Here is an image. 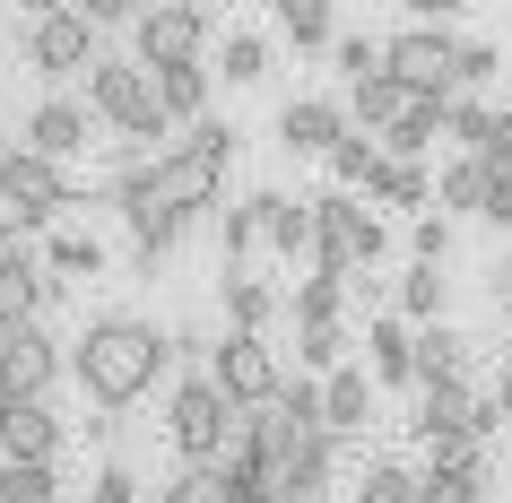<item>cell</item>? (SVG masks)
<instances>
[{
    "label": "cell",
    "instance_id": "cell-3",
    "mask_svg": "<svg viewBox=\"0 0 512 503\" xmlns=\"http://www.w3.org/2000/svg\"><path fill=\"white\" fill-rule=\"evenodd\" d=\"M382 252H391V226H382L356 191H322V200H313V269H322V278L348 287L356 269H374Z\"/></svg>",
    "mask_w": 512,
    "mask_h": 503
},
{
    "label": "cell",
    "instance_id": "cell-12",
    "mask_svg": "<svg viewBox=\"0 0 512 503\" xmlns=\"http://www.w3.org/2000/svg\"><path fill=\"white\" fill-rule=\"evenodd\" d=\"M348 139V105H330V96H287L278 105V148L287 157H330Z\"/></svg>",
    "mask_w": 512,
    "mask_h": 503
},
{
    "label": "cell",
    "instance_id": "cell-42",
    "mask_svg": "<svg viewBox=\"0 0 512 503\" xmlns=\"http://www.w3.org/2000/svg\"><path fill=\"white\" fill-rule=\"evenodd\" d=\"M478 165H495V174H512V105L486 122V139H478Z\"/></svg>",
    "mask_w": 512,
    "mask_h": 503
},
{
    "label": "cell",
    "instance_id": "cell-34",
    "mask_svg": "<svg viewBox=\"0 0 512 503\" xmlns=\"http://www.w3.org/2000/svg\"><path fill=\"white\" fill-rule=\"evenodd\" d=\"M365 200H391V209H417L426 200V165H374V183H365Z\"/></svg>",
    "mask_w": 512,
    "mask_h": 503
},
{
    "label": "cell",
    "instance_id": "cell-15",
    "mask_svg": "<svg viewBox=\"0 0 512 503\" xmlns=\"http://www.w3.org/2000/svg\"><path fill=\"white\" fill-rule=\"evenodd\" d=\"M217 295H226V330H252V339H270V321L287 313V295H278L261 269H226Z\"/></svg>",
    "mask_w": 512,
    "mask_h": 503
},
{
    "label": "cell",
    "instance_id": "cell-11",
    "mask_svg": "<svg viewBox=\"0 0 512 503\" xmlns=\"http://www.w3.org/2000/svg\"><path fill=\"white\" fill-rule=\"evenodd\" d=\"M61 339L44 321H18V330H0V399H44L61 382Z\"/></svg>",
    "mask_w": 512,
    "mask_h": 503
},
{
    "label": "cell",
    "instance_id": "cell-35",
    "mask_svg": "<svg viewBox=\"0 0 512 503\" xmlns=\"http://www.w3.org/2000/svg\"><path fill=\"white\" fill-rule=\"evenodd\" d=\"M226 79H235V87L270 79V44H261L252 27H235V35H226Z\"/></svg>",
    "mask_w": 512,
    "mask_h": 503
},
{
    "label": "cell",
    "instance_id": "cell-39",
    "mask_svg": "<svg viewBox=\"0 0 512 503\" xmlns=\"http://www.w3.org/2000/svg\"><path fill=\"white\" fill-rule=\"evenodd\" d=\"M157 503H226V477L217 469H183L174 486H157Z\"/></svg>",
    "mask_w": 512,
    "mask_h": 503
},
{
    "label": "cell",
    "instance_id": "cell-7",
    "mask_svg": "<svg viewBox=\"0 0 512 503\" xmlns=\"http://www.w3.org/2000/svg\"><path fill=\"white\" fill-rule=\"evenodd\" d=\"M209 382H217V399H226L235 417H252V408H278V382H287V365H278V347H270V339L226 330V339L209 347Z\"/></svg>",
    "mask_w": 512,
    "mask_h": 503
},
{
    "label": "cell",
    "instance_id": "cell-9",
    "mask_svg": "<svg viewBox=\"0 0 512 503\" xmlns=\"http://www.w3.org/2000/svg\"><path fill=\"white\" fill-rule=\"evenodd\" d=\"M452 35L443 27H408V35H382V70L408 87V96H426V105H452Z\"/></svg>",
    "mask_w": 512,
    "mask_h": 503
},
{
    "label": "cell",
    "instance_id": "cell-2",
    "mask_svg": "<svg viewBox=\"0 0 512 503\" xmlns=\"http://www.w3.org/2000/svg\"><path fill=\"white\" fill-rule=\"evenodd\" d=\"M226 165H235V131L226 122H191V139L157 148V157H139L122 183H113V209H165V217H200L217 209V191H226Z\"/></svg>",
    "mask_w": 512,
    "mask_h": 503
},
{
    "label": "cell",
    "instance_id": "cell-28",
    "mask_svg": "<svg viewBox=\"0 0 512 503\" xmlns=\"http://www.w3.org/2000/svg\"><path fill=\"white\" fill-rule=\"evenodd\" d=\"M278 27H287V44H296V53L339 44V27H330V0H278Z\"/></svg>",
    "mask_w": 512,
    "mask_h": 503
},
{
    "label": "cell",
    "instance_id": "cell-19",
    "mask_svg": "<svg viewBox=\"0 0 512 503\" xmlns=\"http://www.w3.org/2000/svg\"><path fill=\"white\" fill-rule=\"evenodd\" d=\"M374 417V373L365 365H339L322 382V434H348V425H365Z\"/></svg>",
    "mask_w": 512,
    "mask_h": 503
},
{
    "label": "cell",
    "instance_id": "cell-38",
    "mask_svg": "<svg viewBox=\"0 0 512 503\" xmlns=\"http://www.w3.org/2000/svg\"><path fill=\"white\" fill-rule=\"evenodd\" d=\"M330 53H339V70H348V87L382 79V35H339V44H330Z\"/></svg>",
    "mask_w": 512,
    "mask_h": 503
},
{
    "label": "cell",
    "instance_id": "cell-21",
    "mask_svg": "<svg viewBox=\"0 0 512 503\" xmlns=\"http://www.w3.org/2000/svg\"><path fill=\"white\" fill-rule=\"evenodd\" d=\"M408 105H417V96H408V87L391 79V70H382V79H365V87H348V122H365V139H382Z\"/></svg>",
    "mask_w": 512,
    "mask_h": 503
},
{
    "label": "cell",
    "instance_id": "cell-8",
    "mask_svg": "<svg viewBox=\"0 0 512 503\" xmlns=\"http://www.w3.org/2000/svg\"><path fill=\"white\" fill-rule=\"evenodd\" d=\"M200 44H209V9H191V0H157V9L131 18L139 70H183V61H200Z\"/></svg>",
    "mask_w": 512,
    "mask_h": 503
},
{
    "label": "cell",
    "instance_id": "cell-22",
    "mask_svg": "<svg viewBox=\"0 0 512 503\" xmlns=\"http://www.w3.org/2000/svg\"><path fill=\"white\" fill-rule=\"evenodd\" d=\"M434 200H443V209H434L443 226H452V217H478L486 209V165L478 157H452V165H443V183H434Z\"/></svg>",
    "mask_w": 512,
    "mask_h": 503
},
{
    "label": "cell",
    "instance_id": "cell-30",
    "mask_svg": "<svg viewBox=\"0 0 512 503\" xmlns=\"http://www.w3.org/2000/svg\"><path fill=\"white\" fill-rule=\"evenodd\" d=\"M356 503H417V469H408V460H365Z\"/></svg>",
    "mask_w": 512,
    "mask_h": 503
},
{
    "label": "cell",
    "instance_id": "cell-6",
    "mask_svg": "<svg viewBox=\"0 0 512 503\" xmlns=\"http://www.w3.org/2000/svg\"><path fill=\"white\" fill-rule=\"evenodd\" d=\"M87 200V183H70L61 165H44V157H27V148H0V217L9 226H53L61 209H79Z\"/></svg>",
    "mask_w": 512,
    "mask_h": 503
},
{
    "label": "cell",
    "instance_id": "cell-24",
    "mask_svg": "<svg viewBox=\"0 0 512 503\" xmlns=\"http://www.w3.org/2000/svg\"><path fill=\"white\" fill-rule=\"evenodd\" d=\"M443 304H452V278H443V269H408V278H400V321H408V330H434Z\"/></svg>",
    "mask_w": 512,
    "mask_h": 503
},
{
    "label": "cell",
    "instance_id": "cell-44",
    "mask_svg": "<svg viewBox=\"0 0 512 503\" xmlns=\"http://www.w3.org/2000/svg\"><path fill=\"white\" fill-rule=\"evenodd\" d=\"M87 503H139V477L122 469V460H105V477H96V495Z\"/></svg>",
    "mask_w": 512,
    "mask_h": 503
},
{
    "label": "cell",
    "instance_id": "cell-4",
    "mask_svg": "<svg viewBox=\"0 0 512 503\" xmlns=\"http://www.w3.org/2000/svg\"><path fill=\"white\" fill-rule=\"evenodd\" d=\"M235 425L243 417L217 399L209 373H183L174 399H165V443L183 451V469H226V460H235Z\"/></svg>",
    "mask_w": 512,
    "mask_h": 503
},
{
    "label": "cell",
    "instance_id": "cell-20",
    "mask_svg": "<svg viewBox=\"0 0 512 503\" xmlns=\"http://www.w3.org/2000/svg\"><path fill=\"white\" fill-rule=\"evenodd\" d=\"M148 87H157L165 122H209V70H200V61H183V70H148Z\"/></svg>",
    "mask_w": 512,
    "mask_h": 503
},
{
    "label": "cell",
    "instance_id": "cell-14",
    "mask_svg": "<svg viewBox=\"0 0 512 503\" xmlns=\"http://www.w3.org/2000/svg\"><path fill=\"white\" fill-rule=\"evenodd\" d=\"M79 148H87V105H70V96H44V105L27 113V157L70 165Z\"/></svg>",
    "mask_w": 512,
    "mask_h": 503
},
{
    "label": "cell",
    "instance_id": "cell-40",
    "mask_svg": "<svg viewBox=\"0 0 512 503\" xmlns=\"http://www.w3.org/2000/svg\"><path fill=\"white\" fill-rule=\"evenodd\" d=\"M486 122H495V105H443V131L460 139V157H478V139H486Z\"/></svg>",
    "mask_w": 512,
    "mask_h": 503
},
{
    "label": "cell",
    "instance_id": "cell-33",
    "mask_svg": "<svg viewBox=\"0 0 512 503\" xmlns=\"http://www.w3.org/2000/svg\"><path fill=\"white\" fill-rule=\"evenodd\" d=\"M278 417L296 425V434H322V382L313 373H287L278 382Z\"/></svg>",
    "mask_w": 512,
    "mask_h": 503
},
{
    "label": "cell",
    "instance_id": "cell-1",
    "mask_svg": "<svg viewBox=\"0 0 512 503\" xmlns=\"http://www.w3.org/2000/svg\"><path fill=\"white\" fill-rule=\"evenodd\" d=\"M174 365V339H165L157 321L139 313H96L70 339V373H79V391L105 408V417H122V408H139V399L157 391V373Z\"/></svg>",
    "mask_w": 512,
    "mask_h": 503
},
{
    "label": "cell",
    "instance_id": "cell-36",
    "mask_svg": "<svg viewBox=\"0 0 512 503\" xmlns=\"http://www.w3.org/2000/svg\"><path fill=\"white\" fill-rule=\"evenodd\" d=\"M296 356H304V365H313V373L330 382V373L348 365V330H339V321H330V330H296Z\"/></svg>",
    "mask_w": 512,
    "mask_h": 503
},
{
    "label": "cell",
    "instance_id": "cell-26",
    "mask_svg": "<svg viewBox=\"0 0 512 503\" xmlns=\"http://www.w3.org/2000/svg\"><path fill=\"white\" fill-rule=\"evenodd\" d=\"M35 269H53V278H96V269H105V243L79 235V226H61V235L44 243V261H35Z\"/></svg>",
    "mask_w": 512,
    "mask_h": 503
},
{
    "label": "cell",
    "instance_id": "cell-27",
    "mask_svg": "<svg viewBox=\"0 0 512 503\" xmlns=\"http://www.w3.org/2000/svg\"><path fill=\"white\" fill-rule=\"evenodd\" d=\"M339 278H322V269H313V278H296V287H287V313H296V330H330V321H339Z\"/></svg>",
    "mask_w": 512,
    "mask_h": 503
},
{
    "label": "cell",
    "instance_id": "cell-10",
    "mask_svg": "<svg viewBox=\"0 0 512 503\" xmlns=\"http://www.w3.org/2000/svg\"><path fill=\"white\" fill-rule=\"evenodd\" d=\"M27 70L35 79H87V70H96V27H87L79 9H44V18H35L27 27Z\"/></svg>",
    "mask_w": 512,
    "mask_h": 503
},
{
    "label": "cell",
    "instance_id": "cell-16",
    "mask_svg": "<svg viewBox=\"0 0 512 503\" xmlns=\"http://www.w3.org/2000/svg\"><path fill=\"white\" fill-rule=\"evenodd\" d=\"M365 373H374V382H417V330H408L400 313H382L374 330H365Z\"/></svg>",
    "mask_w": 512,
    "mask_h": 503
},
{
    "label": "cell",
    "instance_id": "cell-32",
    "mask_svg": "<svg viewBox=\"0 0 512 503\" xmlns=\"http://www.w3.org/2000/svg\"><path fill=\"white\" fill-rule=\"evenodd\" d=\"M0 503H61V477L35 460H0Z\"/></svg>",
    "mask_w": 512,
    "mask_h": 503
},
{
    "label": "cell",
    "instance_id": "cell-23",
    "mask_svg": "<svg viewBox=\"0 0 512 503\" xmlns=\"http://www.w3.org/2000/svg\"><path fill=\"white\" fill-rule=\"evenodd\" d=\"M261 243H270V191H252L243 209H226V269H252Z\"/></svg>",
    "mask_w": 512,
    "mask_h": 503
},
{
    "label": "cell",
    "instance_id": "cell-5",
    "mask_svg": "<svg viewBox=\"0 0 512 503\" xmlns=\"http://www.w3.org/2000/svg\"><path fill=\"white\" fill-rule=\"evenodd\" d=\"M87 113L96 122H113L122 139H139V148H165V113H157V87H148V70L122 53H96V70H87Z\"/></svg>",
    "mask_w": 512,
    "mask_h": 503
},
{
    "label": "cell",
    "instance_id": "cell-25",
    "mask_svg": "<svg viewBox=\"0 0 512 503\" xmlns=\"http://www.w3.org/2000/svg\"><path fill=\"white\" fill-rule=\"evenodd\" d=\"M270 243L287 252V261H313V200H287V191H270Z\"/></svg>",
    "mask_w": 512,
    "mask_h": 503
},
{
    "label": "cell",
    "instance_id": "cell-37",
    "mask_svg": "<svg viewBox=\"0 0 512 503\" xmlns=\"http://www.w3.org/2000/svg\"><path fill=\"white\" fill-rule=\"evenodd\" d=\"M18 321H35V261L0 269V330H18Z\"/></svg>",
    "mask_w": 512,
    "mask_h": 503
},
{
    "label": "cell",
    "instance_id": "cell-29",
    "mask_svg": "<svg viewBox=\"0 0 512 503\" xmlns=\"http://www.w3.org/2000/svg\"><path fill=\"white\" fill-rule=\"evenodd\" d=\"M417 503H486V460H469V469H426L417 477Z\"/></svg>",
    "mask_w": 512,
    "mask_h": 503
},
{
    "label": "cell",
    "instance_id": "cell-45",
    "mask_svg": "<svg viewBox=\"0 0 512 503\" xmlns=\"http://www.w3.org/2000/svg\"><path fill=\"white\" fill-rule=\"evenodd\" d=\"M486 408H495V425H512V373L495 382V391H486Z\"/></svg>",
    "mask_w": 512,
    "mask_h": 503
},
{
    "label": "cell",
    "instance_id": "cell-41",
    "mask_svg": "<svg viewBox=\"0 0 512 503\" xmlns=\"http://www.w3.org/2000/svg\"><path fill=\"white\" fill-rule=\"evenodd\" d=\"M495 79V44H460L452 53V87H486Z\"/></svg>",
    "mask_w": 512,
    "mask_h": 503
},
{
    "label": "cell",
    "instance_id": "cell-18",
    "mask_svg": "<svg viewBox=\"0 0 512 503\" xmlns=\"http://www.w3.org/2000/svg\"><path fill=\"white\" fill-rule=\"evenodd\" d=\"M443 382H469V339H460L452 321L417 330V391H443Z\"/></svg>",
    "mask_w": 512,
    "mask_h": 503
},
{
    "label": "cell",
    "instance_id": "cell-13",
    "mask_svg": "<svg viewBox=\"0 0 512 503\" xmlns=\"http://www.w3.org/2000/svg\"><path fill=\"white\" fill-rule=\"evenodd\" d=\"M53 451H61L53 399H0V460H35V469H53Z\"/></svg>",
    "mask_w": 512,
    "mask_h": 503
},
{
    "label": "cell",
    "instance_id": "cell-43",
    "mask_svg": "<svg viewBox=\"0 0 512 503\" xmlns=\"http://www.w3.org/2000/svg\"><path fill=\"white\" fill-rule=\"evenodd\" d=\"M452 261V226L443 217H417V269H443Z\"/></svg>",
    "mask_w": 512,
    "mask_h": 503
},
{
    "label": "cell",
    "instance_id": "cell-31",
    "mask_svg": "<svg viewBox=\"0 0 512 503\" xmlns=\"http://www.w3.org/2000/svg\"><path fill=\"white\" fill-rule=\"evenodd\" d=\"M374 165H382V148L365 131H348L339 148H330V183H339V191H365V183H374Z\"/></svg>",
    "mask_w": 512,
    "mask_h": 503
},
{
    "label": "cell",
    "instance_id": "cell-17",
    "mask_svg": "<svg viewBox=\"0 0 512 503\" xmlns=\"http://www.w3.org/2000/svg\"><path fill=\"white\" fill-rule=\"evenodd\" d=\"M330 495V434H296L287 469H278V503H322Z\"/></svg>",
    "mask_w": 512,
    "mask_h": 503
},
{
    "label": "cell",
    "instance_id": "cell-46",
    "mask_svg": "<svg viewBox=\"0 0 512 503\" xmlns=\"http://www.w3.org/2000/svg\"><path fill=\"white\" fill-rule=\"evenodd\" d=\"M504 373H512V339H504Z\"/></svg>",
    "mask_w": 512,
    "mask_h": 503
}]
</instances>
